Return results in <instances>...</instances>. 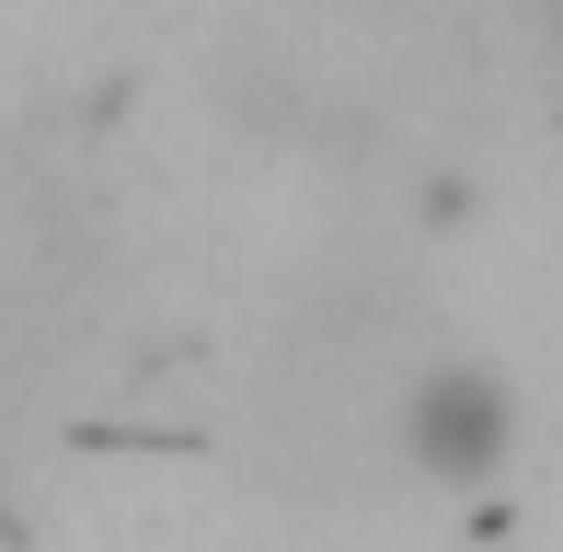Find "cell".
I'll return each mask as SVG.
<instances>
[{
  "instance_id": "obj_1",
  "label": "cell",
  "mask_w": 563,
  "mask_h": 552,
  "mask_svg": "<svg viewBox=\"0 0 563 552\" xmlns=\"http://www.w3.org/2000/svg\"><path fill=\"white\" fill-rule=\"evenodd\" d=\"M402 461H415L438 495L495 484V472L518 461V391H506L483 357H438L415 391H402Z\"/></svg>"
}]
</instances>
